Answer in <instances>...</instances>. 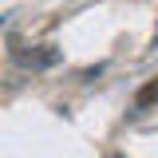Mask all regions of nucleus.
<instances>
[{"label": "nucleus", "instance_id": "1", "mask_svg": "<svg viewBox=\"0 0 158 158\" xmlns=\"http://www.w3.org/2000/svg\"><path fill=\"white\" fill-rule=\"evenodd\" d=\"M135 103H138V107H154V103H158V79H150L146 87H138Z\"/></svg>", "mask_w": 158, "mask_h": 158}]
</instances>
